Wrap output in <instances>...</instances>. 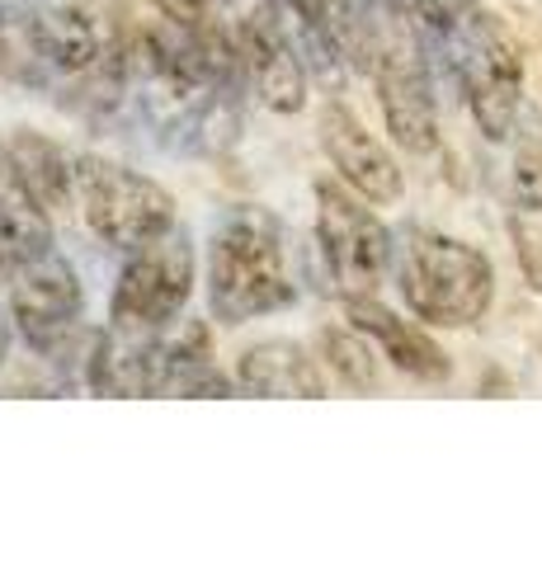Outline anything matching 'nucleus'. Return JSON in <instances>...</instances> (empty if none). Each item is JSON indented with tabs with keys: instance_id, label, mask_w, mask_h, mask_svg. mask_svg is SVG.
<instances>
[{
	"instance_id": "16",
	"label": "nucleus",
	"mask_w": 542,
	"mask_h": 565,
	"mask_svg": "<svg viewBox=\"0 0 542 565\" xmlns=\"http://www.w3.org/2000/svg\"><path fill=\"white\" fill-rule=\"evenodd\" d=\"M236 386L246 396H269V401H284V396L317 401L326 396V373L302 344L259 340L255 349H246L236 359Z\"/></svg>"
},
{
	"instance_id": "15",
	"label": "nucleus",
	"mask_w": 542,
	"mask_h": 565,
	"mask_svg": "<svg viewBox=\"0 0 542 565\" xmlns=\"http://www.w3.org/2000/svg\"><path fill=\"white\" fill-rule=\"evenodd\" d=\"M344 316L354 321L369 340L378 344V353L387 359L396 373H406L415 382H444L448 377V353L429 340L425 330L406 316H396L392 307H382L378 297H349Z\"/></svg>"
},
{
	"instance_id": "10",
	"label": "nucleus",
	"mask_w": 542,
	"mask_h": 565,
	"mask_svg": "<svg viewBox=\"0 0 542 565\" xmlns=\"http://www.w3.org/2000/svg\"><path fill=\"white\" fill-rule=\"evenodd\" d=\"M194 274H199L194 241H189L184 226H166L161 236L128 250L109 297V321L132 330H166L189 307Z\"/></svg>"
},
{
	"instance_id": "13",
	"label": "nucleus",
	"mask_w": 542,
	"mask_h": 565,
	"mask_svg": "<svg viewBox=\"0 0 542 565\" xmlns=\"http://www.w3.org/2000/svg\"><path fill=\"white\" fill-rule=\"evenodd\" d=\"M161 349L166 330H132L109 321L85 359V382L99 396H156L161 392Z\"/></svg>"
},
{
	"instance_id": "9",
	"label": "nucleus",
	"mask_w": 542,
	"mask_h": 565,
	"mask_svg": "<svg viewBox=\"0 0 542 565\" xmlns=\"http://www.w3.org/2000/svg\"><path fill=\"white\" fill-rule=\"evenodd\" d=\"M317 245L330 288L344 302L349 297H378L396 255V236L382 226L369 199H359L349 184H330V180L317 184Z\"/></svg>"
},
{
	"instance_id": "12",
	"label": "nucleus",
	"mask_w": 542,
	"mask_h": 565,
	"mask_svg": "<svg viewBox=\"0 0 542 565\" xmlns=\"http://www.w3.org/2000/svg\"><path fill=\"white\" fill-rule=\"evenodd\" d=\"M321 147L336 166L340 184H349L369 203H396L401 199V166L344 104H326L321 114Z\"/></svg>"
},
{
	"instance_id": "8",
	"label": "nucleus",
	"mask_w": 542,
	"mask_h": 565,
	"mask_svg": "<svg viewBox=\"0 0 542 565\" xmlns=\"http://www.w3.org/2000/svg\"><path fill=\"white\" fill-rule=\"evenodd\" d=\"M76 203L85 226L124 255L174 226V199L151 174L95 151L76 156Z\"/></svg>"
},
{
	"instance_id": "17",
	"label": "nucleus",
	"mask_w": 542,
	"mask_h": 565,
	"mask_svg": "<svg viewBox=\"0 0 542 565\" xmlns=\"http://www.w3.org/2000/svg\"><path fill=\"white\" fill-rule=\"evenodd\" d=\"M241 386L236 377L226 382L213 363V340H208V326L203 321H184L174 340H166L161 349V392L156 396H189V401H203V396H236Z\"/></svg>"
},
{
	"instance_id": "23",
	"label": "nucleus",
	"mask_w": 542,
	"mask_h": 565,
	"mask_svg": "<svg viewBox=\"0 0 542 565\" xmlns=\"http://www.w3.org/2000/svg\"><path fill=\"white\" fill-rule=\"evenodd\" d=\"M161 6H174V10H189V14H203L213 0H161Z\"/></svg>"
},
{
	"instance_id": "14",
	"label": "nucleus",
	"mask_w": 542,
	"mask_h": 565,
	"mask_svg": "<svg viewBox=\"0 0 542 565\" xmlns=\"http://www.w3.org/2000/svg\"><path fill=\"white\" fill-rule=\"evenodd\" d=\"M52 250V207L24 184L0 147V282H10L33 259Z\"/></svg>"
},
{
	"instance_id": "4",
	"label": "nucleus",
	"mask_w": 542,
	"mask_h": 565,
	"mask_svg": "<svg viewBox=\"0 0 542 565\" xmlns=\"http://www.w3.org/2000/svg\"><path fill=\"white\" fill-rule=\"evenodd\" d=\"M208 302L222 326H246L297 302L284 222L265 207H236L208 241Z\"/></svg>"
},
{
	"instance_id": "20",
	"label": "nucleus",
	"mask_w": 542,
	"mask_h": 565,
	"mask_svg": "<svg viewBox=\"0 0 542 565\" xmlns=\"http://www.w3.org/2000/svg\"><path fill=\"white\" fill-rule=\"evenodd\" d=\"M321 359H326L330 373L340 377V386H349V392H378L382 386V367H378L382 353L354 321L321 330Z\"/></svg>"
},
{
	"instance_id": "1",
	"label": "nucleus",
	"mask_w": 542,
	"mask_h": 565,
	"mask_svg": "<svg viewBox=\"0 0 542 565\" xmlns=\"http://www.w3.org/2000/svg\"><path fill=\"white\" fill-rule=\"evenodd\" d=\"M124 114L170 151L213 156L241 128V76L236 57L208 24L161 0H132L124 10Z\"/></svg>"
},
{
	"instance_id": "19",
	"label": "nucleus",
	"mask_w": 542,
	"mask_h": 565,
	"mask_svg": "<svg viewBox=\"0 0 542 565\" xmlns=\"http://www.w3.org/2000/svg\"><path fill=\"white\" fill-rule=\"evenodd\" d=\"M0 147H6L10 166L24 174V184L39 193L52 212L76 203V156H66L62 141L20 128V132H10L6 141H0Z\"/></svg>"
},
{
	"instance_id": "5",
	"label": "nucleus",
	"mask_w": 542,
	"mask_h": 565,
	"mask_svg": "<svg viewBox=\"0 0 542 565\" xmlns=\"http://www.w3.org/2000/svg\"><path fill=\"white\" fill-rule=\"evenodd\" d=\"M363 71L378 85L382 122L401 151H439V99L429 81V39L419 14H406L396 0H369V57Z\"/></svg>"
},
{
	"instance_id": "22",
	"label": "nucleus",
	"mask_w": 542,
	"mask_h": 565,
	"mask_svg": "<svg viewBox=\"0 0 542 565\" xmlns=\"http://www.w3.org/2000/svg\"><path fill=\"white\" fill-rule=\"evenodd\" d=\"M510 232H514V250H519L523 278L533 282V292H542V207L538 212H514Z\"/></svg>"
},
{
	"instance_id": "18",
	"label": "nucleus",
	"mask_w": 542,
	"mask_h": 565,
	"mask_svg": "<svg viewBox=\"0 0 542 565\" xmlns=\"http://www.w3.org/2000/svg\"><path fill=\"white\" fill-rule=\"evenodd\" d=\"M302 20V33L330 62H349L363 71L369 57V0H288Z\"/></svg>"
},
{
	"instance_id": "3",
	"label": "nucleus",
	"mask_w": 542,
	"mask_h": 565,
	"mask_svg": "<svg viewBox=\"0 0 542 565\" xmlns=\"http://www.w3.org/2000/svg\"><path fill=\"white\" fill-rule=\"evenodd\" d=\"M429 47L453 71L486 141H510L523 109V57L481 0H415Z\"/></svg>"
},
{
	"instance_id": "2",
	"label": "nucleus",
	"mask_w": 542,
	"mask_h": 565,
	"mask_svg": "<svg viewBox=\"0 0 542 565\" xmlns=\"http://www.w3.org/2000/svg\"><path fill=\"white\" fill-rule=\"evenodd\" d=\"M0 81L91 118L124 114V24L99 0H0Z\"/></svg>"
},
{
	"instance_id": "6",
	"label": "nucleus",
	"mask_w": 542,
	"mask_h": 565,
	"mask_svg": "<svg viewBox=\"0 0 542 565\" xmlns=\"http://www.w3.org/2000/svg\"><path fill=\"white\" fill-rule=\"evenodd\" d=\"M396 288L415 311V321L467 330L477 326L496 302V269L477 245L458 236L429 232V226H406L396 236Z\"/></svg>"
},
{
	"instance_id": "11",
	"label": "nucleus",
	"mask_w": 542,
	"mask_h": 565,
	"mask_svg": "<svg viewBox=\"0 0 542 565\" xmlns=\"http://www.w3.org/2000/svg\"><path fill=\"white\" fill-rule=\"evenodd\" d=\"M10 321L20 330V340L57 359V353L76 340V330L85 321V288L72 259H62L57 250H47L43 259H33L29 269L10 278Z\"/></svg>"
},
{
	"instance_id": "21",
	"label": "nucleus",
	"mask_w": 542,
	"mask_h": 565,
	"mask_svg": "<svg viewBox=\"0 0 542 565\" xmlns=\"http://www.w3.org/2000/svg\"><path fill=\"white\" fill-rule=\"evenodd\" d=\"M514 151H510V203L514 212H538L542 207V114L533 104L519 109L514 122Z\"/></svg>"
},
{
	"instance_id": "7",
	"label": "nucleus",
	"mask_w": 542,
	"mask_h": 565,
	"mask_svg": "<svg viewBox=\"0 0 542 565\" xmlns=\"http://www.w3.org/2000/svg\"><path fill=\"white\" fill-rule=\"evenodd\" d=\"M217 39L236 57L255 99L274 114H297L307 104V57L297 52L288 14L278 0H213L203 10Z\"/></svg>"
}]
</instances>
